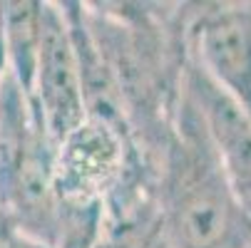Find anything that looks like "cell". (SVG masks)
<instances>
[{"mask_svg": "<svg viewBox=\"0 0 251 248\" xmlns=\"http://www.w3.org/2000/svg\"><path fill=\"white\" fill-rule=\"evenodd\" d=\"M184 85L209 127V134L217 144L222 166L239 203L251 216V122L204 75L194 57H189Z\"/></svg>", "mask_w": 251, "mask_h": 248, "instance_id": "obj_7", "label": "cell"}, {"mask_svg": "<svg viewBox=\"0 0 251 248\" xmlns=\"http://www.w3.org/2000/svg\"><path fill=\"white\" fill-rule=\"evenodd\" d=\"M246 248H251V243H249V246H246Z\"/></svg>", "mask_w": 251, "mask_h": 248, "instance_id": "obj_12", "label": "cell"}, {"mask_svg": "<svg viewBox=\"0 0 251 248\" xmlns=\"http://www.w3.org/2000/svg\"><path fill=\"white\" fill-rule=\"evenodd\" d=\"M95 248H172L162 226V216H147L129 224L104 226L102 238Z\"/></svg>", "mask_w": 251, "mask_h": 248, "instance_id": "obj_9", "label": "cell"}, {"mask_svg": "<svg viewBox=\"0 0 251 248\" xmlns=\"http://www.w3.org/2000/svg\"><path fill=\"white\" fill-rule=\"evenodd\" d=\"M18 248H52L43 241H35V238H27V236H20V246Z\"/></svg>", "mask_w": 251, "mask_h": 248, "instance_id": "obj_11", "label": "cell"}, {"mask_svg": "<svg viewBox=\"0 0 251 248\" xmlns=\"http://www.w3.org/2000/svg\"><path fill=\"white\" fill-rule=\"evenodd\" d=\"M57 141L20 85L0 75V208L27 238L52 246Z\"/></svg>", "mask_w": 251, "mask_h": 248, "instance_id": "obj_3", "label": "cell"}, {"mask_svg": "<svg viewBox=\"0 0 251 248\" xmlns=\"http://www.w3.org/2000/svg\"><path fill=\"white\" fill-rule=\"evenodd\" d=\"M194 5L82 3L87 30L120 90L134 147L157 174L184 97Z\"/></svg>", "mask_w": 251, "mask_h": 248, "instance_id": "obj_1", "label": "cell"}, {"mask_svg": "<svg viewBox=\"0 0 251 248\" xmlns=\"http://www.w3.org/2000/svg\"><path fill=\"white\" fill-rule=\"evenodd\" d=\"M157 203L172 248H246L251 243V216L226 179L187 85L159 164Z\"/></svg>", "mask_w": 251, "mask_h": 248, "instance_id": "obj_2", "label": "cell"}, {"mask_svg": "<svg viewBox=\"0 0 251 248\" xmlns=\"http://www.w3.org/2000/svg\"><path fill=\"white\" fill-rule=\"evenodd\" d=\"M43 40V3L38 0H0V57L5 72L30 97Z\"/></svg>", "mask_w": 251, "mask_h": 248, "instance_id": "obj_8", "label": "cell"}, {"mask_svg": "<svg viewBox=\"0 0 251 248\" xmlns=\"http://www.w3.org/2000/svg\"><path fill=\"white\" fill-rule=\"evenodd\" d=\"M134 164L150 166L127 136H122L110 124L87 117L75 132L57 141V203L104 206Z\"/></svg>", "mask_w": 251, "mask_h": 248, "instance_id": "obj_4", "label": "cell"}, {"mask_svg": "<svg viewBox=\"0 0 251 248\" xmlns=\"http://www.w3.org/2000/svg\"><path fill=\"white\" fill-rule=\"evenodd\" d=\"M32 104L55 141H62L87 119L75 43L57 3H43V40Z\"/></svg>", "mask_w": 251, "mask_h": 248, "instance_id": "obj_6", "label": "cell"}, {"mask_svg": "<svg viewBox=\"0 0 251 248\" xmlns=\"http://www.w3.org/2000/svg\"><path fill=\"white\" fill-rule=\"evenodd\" d=\"M189 47L204 75L251 122V3H197Z\"/></svg>", "mask_w": 251, "mask_h": 248, "instance_id": "obj_5", "label": "cell"}, {"mask_svg": "<svg viewBox=\"0 0 251 248\" xmlns=\"http://www.w3.org/2000/svg\"><path fill=\"white\" fill-rule=\"evenodd\" d=\"M20 231L13 224V219L0 208V248H18L20 246Z\"/></svg>", "mask_w": 251, "mask_h": 248, "instance_id": "obj_10", "label": "cell"}]
</instances>
